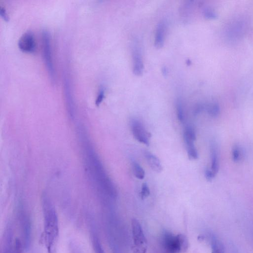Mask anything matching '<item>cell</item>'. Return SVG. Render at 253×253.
<instances>
[{
    "instance_id": "1",
    "label": "cell",
    "mask_w": 253,
    "mask_h": 253,
    "mask_svg": "<svg viewBox=\"0 0 253 253\" xmlns=\"http://www.w3.org/2000/svg\"><path fill=\"white\" fill-rule=\"evenodd\" d=\"M44 242L48 253H54L59 235V221L56 210L46 197L42 199Z\"/></svg>"
},
{
    "instance_id": "2",
    "label": "cell",
    "mask_w": 253,
    "mask_h": 253,
    "mask_svg": "<svg viewBox=\"0 0 253 253\" xmlns=\"http://www.w3.org/2000/svg\"><path fill=\"white\" fill-rule=\"evenodd\" d=\"M86 165L90 175L101 189L111 198L116 197V190L107 175L99 157L90 145L87 147Z\"/></svg>"
},
{
    "instance_id": "3",
    "label": "cell",
    "mask_w": 253,
    "mask_h": 253,
    "mask_svg": "<svg viewBox=\"0 0 253 253\" xmlns=\"http://www.w3.org/2000/svg\"><path fill=\"white\" fill-rule=\"evenodd\" d=\"M162 245L166 253L185 252L189 248V241L183 234L175 235L169 231H165L162 236Z\"/></svg>"
},
{
    "instance_id": "4",
    "label": "cell",
    "mask_w": 253,
    "mask_h": 253,
    "mask_svg": "<svg viewBox=\"0 0 253 253\" xmlns=\"http://www.w3.org/2000/svg\"><path fill=\"white\" fill-rule=\"evenodd\" d=\"M131 229L134 253H146L148 248L147 240L141 225L137 219H132Z\"/></svg>"
},
{
    "instance_id": "5",
    "label": "cell",
    "mask_w": 253,
    "mask_h": 253,
    "mask_svg": "<svg viewBox=\"0 0 253 253\" xmlns=\"http://www.w3.org/2000/svg\"><path fill=\"white\" fill-rule=\"evenodd\" d=\"M24 209H19L18 218L22 235V243L25 249L30 246L31 239V220L28 213Z\"/></svg>"
},
{
    "instance_id": "6",
    "label": "cell",
    "mask_w": 253,
    "mask_h": 253,
    "mask_svg": "<svg viewBox=\"0 0 253 253\" xmlns=\"http://www.w3.org/2000/svg\"><path fill=\"white\" fill-rule=\"evenodd\" d=\"M43 56L49 76L52 83L55 82V71L54 66L52 55L51 54V47L50 43V36L47 30H44L43 33Z\"/></svg>"
},
{
    "instance_id": "7",
    "label": "cell",
    "mask_w": 253,
    "mask_h": 253,
    "mask_svg": "<svg viewBox=\"0 0 253 253\" xmlns=\"http://www.w3.org/2000/svg\"><path fill=\"white\" fill-rule=\"evenodd\" d=\"M8 226L4 235L3 253H23L25 248L23 243L18 239H14L13 232Z\"/></svg>"
},
{
    "instance_id": "8",
    "label": "cell",
    "mask_w": 253,
    "mask_h": 253,
    "mask_svg": "<svg viewBox=\"0 0 253 253\" xmlns=\"http://www.w3.org/2000/svg\"><path fill=\"white\" fill-rule=\"evenodd\" d=\"M131 128L136 140L146 145H149L151 134L147 131L141 122L137 120L132 121Z\"/></svg>"
},
{
    "instance_id": "9",
    "label": "cell",
    "mask_w": 253,
    "mask_h": 253,
    "mask_svg": "<svg viewBox=\"0 0 253 253\" xmlns=\"http://www.w3.org/2000/svg\"><path fill=\"white\" fill-rule=\"evenodd\" d=\"M132 57L133 60V71L136 76L142 74L144 64L141 48L137 42L133 44L132 48Z\"/></svg>"
},
{
    "instance_id": "10",
    "label": "cell",
    "mask_w": 253,
    "mask_h": 253,
    "mask_svg": "<svg viewBox=\"0 0 253 253\" xmlns=\"http://www.w3.org/2000/svg\"><path fill=\"white\" fill-rule=\"evenodd\" d=\"M19 48L23 52L33 53L36 49V42L33 33L27 31L24 33L18 42Z\"/></svg>"
},
{
    "instance_id": "11",
    "label": "cell",
    "mask_w": 253,
    "mask_h": 253,
    "mask_svg": "<svg viewBox=\"0 0 253 253\" xmlns=\"http://www.w3.org/2000/svg\"><path fill=\"white\" fill-rule=\"evenodd\" d=\"M166 31V24L165 22H160L156 27L154 38V45L156 48L163 46Z\"/></svg>"
},
{
    "instance_id": "12",
    "label": "cell",
    "mask_w": 253,
    "mask_h": 253,
    "mask_svg": "<svg viewBox=\"0 0 253 253\" xmlns=\"http://www.w3.org/2000/svg\"><path fill=\"white\" fill-rule=\"evenodd\" d=\"M144 156L152 170L156 173H161L162 171L163 167L157 157L147 151L144 152Z\"/></svg>"
},
{
    "instance_id": "13",
    "label": "cell",
    "mask_w": 253,
    "mask_h": 253,
    "mask_svg": "<svg viewBox=\"0 0 253 253\" xmlns=\"http://www.w3.org/2000/svg\"><path fill=\"white\" fill-rule=\"evenodd\" d=\"M211 168L210 169L216 176L219 169L218 152L216 145L212 144L211 147Z\"/></svg>"
},
{
    "instance_id": "14",
    "label": "cell",
    "mask_w": 253,
    "mask_h": 253,
    "mask_svg": "<svg viewBox=\"0 0 253 253\" xmlns=\"http://www.w3.org/2000/svg\"><path fill=\"white\" fill-rule=\"evenodd\" d=\"M187 147L188 154L191 160H197L198 158V153L195 145V141L184 137Z\"/></svg>"
},
{
    "instance_id": "15",
    "label": "cell",
    "mask_w": 253,
    "mask_h": 253,
    "mask_svg": "<svg viewBox=\"0 0 253 253\" xmlns=\"http://www.w3.org/2000/svg\"><path fill=\"white\" fill-rule=\"evenodd\" d=\"M65 97L66 100L67 102V105L68 106V110L69 114L71 116H73L74 109H73V100L72 98V95L71 94L70 84L68 81V80L65 79Z\"/></svg>"
},
{
    "instance_id": "16",
    "label": "cell",
    "mask_w": 253,
    "mask_h": 253,
    "mask_svg": "<svg viewBox=\"0 0 253 253\" xmlns=\"http://www.w3.org/2000/svg\"><path fill=\"white\" fill-rule=\"evenodd\" d=\"M212 253H225V247L222 241L212 236L211 237Z\"/></svg>"
},
{
    "instance_id": "17",
    "label": "cell",
    "mask_w": 253,
    "mask_h": 253,
    "mask_svg": "<svg viewBox=\"0 0 253 253\" xmlns=\"http://www.w3.org/2000/svg\"><path fill=\"white\" fill-rule=\"evenodd\" d=\"M133 171L135 176L139 180H143L145 177V171L137 162L132 163Z\"/></svg>"
},
{
    "instance_id": "18",
    "label": "cell",
    "mask_w": 253,
    "mask_h": 253,
    "mask_svg": "<svg viewBox=\"0 0 253 253\" xmlns=\"http://www.w3.org/2000/svg\"><path fill=\"white\" fill-rule=\"evenodd\" d=\"M92 242L95 253H105L98 236L95 234L92 236Z\"/></svg>"
},
{
    "instance_id": "19",
    "label": "cell",
    "mask_w": 253,
    "mask_h": 253,
    "mask_svg": "<svg viewBox=\"0 0 253 253\" xmlns=\"http://www.w3.org/2000/svg\"><path fill=\"white\" fill-rule=\"evenodd\" d=\"M176 107L178 119L180 121L183 122L185 119V113L183 103L181 99H177Z\"/></svg>"
},
{
    "instance_id": "20",
    "label": "cell",
    "mask_w": 253,
    "mask_h": 253,
    "mask_svg": "<svg viewBox=\"0 0 253 253\" xmlns=\"http://www.w3.org/2000/svg\"><path fill=\"white\" fill-rule=\"evenodd\" d=\"M184 137L192 139L195 141L197 140L195 129L191 126H187L184 130Z\"/></svg>"
},
{
    "instance_id": "21",
    "label": "cell",
    "mask_w": 253,
    "mask_h": 253,
    "mask_svg": "<svg viewBox=\"0 0 253 253\" xmlns=\"http://www.w3.org/2000/svg\"><path fill=\"white\" fill-rule=\"evenodd\" d=\"M208 113L212 117H216L220 112L219 107L216 104H210L207 107Z\"/></svg>"
},
{
    "instance_id": "22",
    "label": "cell",
    "mask_w": 253,
    "mask_h": 253,
    "mask_svg": "<svg viewBox=\"0 0 253 253\" xmlns=\"http://www.w3.org/2000/svg\"><path fill=\"white\" fill-rule=\"evenodd\" d=\"M241 151L240 148L238 146H235L232 150V160L235 162H238L241 159Z\"/></svg>"
},
{
    "instance_id": "23",
    "label": "cell",
    "mask_w": 253,
    "mask_h": 253,
    "mask_svg": "<svg viewBox=\"0 0 253 253\" xmlns=\"http://www.w3.org/2000/svg\"><path fill=\"white\" fill-rule=\"evenodd\" d=\"M150 195V190L148 186L146 183H143L141 187V190L140 194L141 198L144 199Z\"/></svg>"
},
{
    "instance_id": "24",
    "label": "cell",
    "mask_w": 253,
    "mask_h": 253,
    "mask_svg": "<svg viewBox=\"0 0 253 253\" xmlns=\"http://www.w3.org/2000/svg\"><path fill=\"white\" fill-rule=\"evenodd\" d=\"M105 90L104 88L102 87L100 89L99 94L98 95L96 101V104L97 106H99L102 101H103L104 99L105 98Z\"/></svg>"
},
{
    "instance_id": "25",
    "label": "cell",
    "mask_w": 253,
    "mask_h": 253,
    "mask_svg": "<svg viewBox=\"0 0 253 253\" xmlns=\"http://www.w3.org/2000/svg\"><path fill=\"white\" fill-rule=\"evenodd\" d=\"M205 176L206 180L208 181H212L215 177L216 176L210 169H207L205 172Z\"/></svg>"
},
{
    "instance_id": "26",
    "label": "cell",
    "mask_w": 253,
    "mask_h": 253,
    "mask_svg": "<svg viewBox=\"0 0 253 253\" xmlns=\"http://www.w3.org/2000/svg\"><path fill=\"white\" fill-rule=\"evenodd\" d=\"M0 15H1V17L6 21L8 22L10 20L9 17L7 14L6 9L2 7H0Z\"/></svg>"
},
{
    "instance_id": "27",
    "label": "cell",
    "mask_w": 253,
    "mask_h": 253,
    "mask_svg": "<svg viewBox=\"0 0 253 253\" xmlns=\"http://www.w3.org/2000/svg\"><path fill=\"white\" fill-rule=\"evenodd\" d=\"M72 253H83L81 249L75 243L71 245Z\"/></svg>"
},
{
    "instance_id": "28",
    "label": "cell",
    "mask_w": 253,
    "mask_h": 253,
    "mask_svg": "<svg viewBox=\"0 0 253 253\" xmlns=\"http://www.w3.org/2000/svg\"><path fill=\"white\" fill-rule=\"evenodd\" d=\"M204 14V16L208 19H212L216 17L215 14L209 9H205Z\"/></svg>"
},
{
    "instance_id": "29",
    "label": "cell",
    "mask_w": 253,
    "mask_h": 253,
    "mask_svg": "<svg viewBox=\"0 0 253 253\" xmlns=\"http://www.w3.org/2000/svg\"><path fill=\"white\" fill-rule=\"evenodd\" d=\"M162 72L163 73V74L165 75H166L168 73L167 69L166 67H164L162 70Z\"/></svg>"
}]
</instances>
